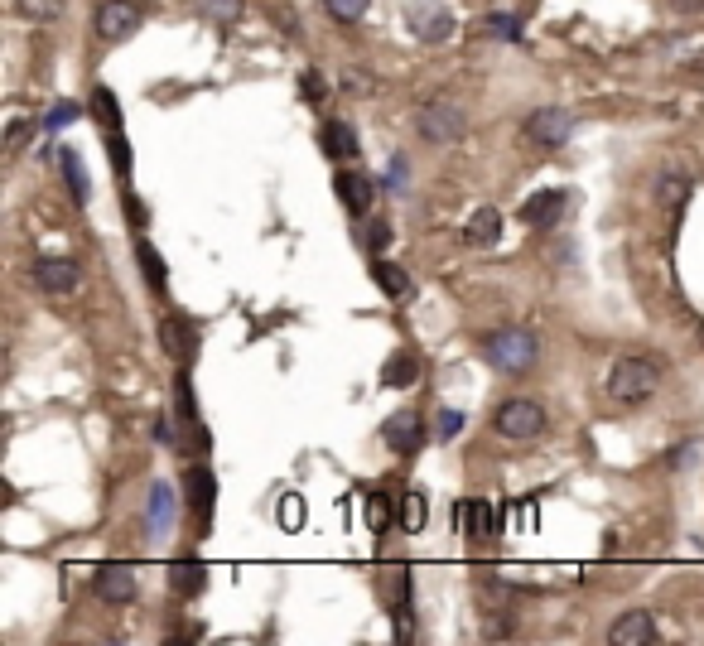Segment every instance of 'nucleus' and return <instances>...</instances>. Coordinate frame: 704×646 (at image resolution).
<instances>
[{"mask_svg": "<svg viewBox=\"0 0 704 646\" xmlns=\"http://www.w3.org/2000/svg\"><path fill=\"white\" fill-rule=\"evenodd\" d=\"M483 352H488V362L497 372L521 377V372L536 367L541 343H536V333H526V328H502V333H488V338H483Z\"/></svg>", "mask_w": 704, "mask_h": 646, "instance_id": "obj_1", "label": "nucleus"}, {"mask_svg": "<svg viewBox=\"0 0 704 646\" xmlns=\"http://www.w3.org/2000/svg\"><path fill=\"white\" fill-rule=\"evenodd\" d=\"M656 381H661V367L651 357H618L608 372V396L618 405H642L656 391Z\"/></svg>", "mask_w": 704, "mask_h": 646, "instance_id": "obj_2", "label": "nucleus"}, {"mask_svg": "<svg viewBox=\"0 0 704 646\" xmlns=\"http://www.w3.org/2000/svg\"><path fill=\"white\" fill-rule=\"evenodd\" d=\"M415 131L425 135V140H434V145H454L468 131V116L454 102H430V107L415 116Z\"/></svg>", "mask_w": 704, "mask_h": 646, "instance_id": "obj_3", "label": "nucleus"}, {"mask_svg": "<svg viewBox=\"0 0 704 646\" xmlns=\"http://www.w3.org/2000/svg\"><path fill=\"white\" fill-rule=\"evenodd\" d=\"M492 425H497V434L502 439H536V434H545V410L536 401H507L497 405V415H492Z\"/></svg>", "mask_w": 704, "mask_h": 646, "instance_id": "obj_4", "label": "nucleus"}, {"mask_svg": "<svg viewBox=\"0 0 704 646\" xmlns=\"http://www.w3.org/2000/svg\"><path fill=\"white\" fill-rule=\"evenodd\" d=\"M140 25H145V10H140L136 0H102V5H97V34H102L107 44L131 39Z\"/></svg>", "mask_w": 704, "mask_h": 646, "instance_id": "obj_5", "label": "nucleus"}, {"mask_svg": "<svg viewBox=\"0 0 704 646\" xmlns=\"http://www.w3.org/2000/svg\"><path fill=\"white\" fill-rule=\"evenodd\" d=\"M569 135H574V116L565 107H541L526 116V140L531 145H541V150H555V145H565Z\"/></svg>", "mask_w": 704, "mask_h": 646, "instance_id": "obj_6", "label": "nucleus"}, {"mask_svg": "<svg viewBox=\"0 0 704 646\" xmlns=\"http://www.w3.org/2000/svg\"><path fill=\"white\" fill-rule=\"evenodd\" d=\"M381 439H386L391 454H401V458L420 454V449H425V420H420L415 410H396V415L381 425Z\"/></svg>", "mask_w": 704, "mask_h": 646, "instance_id": "obj_7", "label": "nucleus"}, {"mask_svg": "<svg viewBox=\"0 0 704 646\" xmlns=\"http://www.w3.org/2000/svg\"><path fill=\"white\" fill-rule=\"evenodd\" d=\"M78 280H82V266L68 261V256H39V261H34V285H39L44 295H73Z\"/></svg>", "mask_w": 704, "mask_h": 646, "instance_id": "obj_8", "label": "nucleus"}, {"mask_svg": "<svg viewBox=\"0 0 704 646\" xmlns=\"http://www.w3.org/2000/svg\"><path fill=\"white\" fill-rule=\"evenodd\" d=\"M333 193H338V203L348 208V217H367L372 213V203H377V184H372L362 169H338Z\"/></svg>", "mask_w": 704, "mask_h": 646, "instance_id": "obj_9", "label": "nucleus"}, {"mask_svg": "<svg viewBox=\"0 0 704 646\" xmlns=\"http://www.w3.org/2000/svg\"><path fill=\"white\" fill-rule=\"evenodd\" d=\"M410 20V34L420 39V44H444L449 34H454V15L439 5V0H425V5H415L406 15Z\"/></svg>", "mask_w": 704, "mask_h": 646, "instance_id": "obj_10", "label": "nucleus"}, {"mask_svg": "<svg viewBox=\"0 0 704 646\" xmlns=\"http://www.w3.org/2000/svg\"><path fill=\"white\" fill-rule=\"evenodd\" d=\"M569 208V193L565 189H545V193H531L526 198V208H521V222L531 227V232H550Z\"/></svg>", "mask_w": 704, "mask_h": 646, "instance_id": "obj_11", "label": "nucleus"}, {"mask_svg": "<svg viewBox=\"0 0 704 646\" xmlns=\"http://www.w3.org/2000/svg\"><path fill=\"white\" fill-rule=\"evenodd\" d=\"M690 193H695V184H690V174H685V169H676V164H671V169L656 179V208L666 213V222H671V227L680 222V213H685V198H690Z\"/></svg>", "mask_w": 704, "mask_h": 646, "instance_id": "obj_12", "label": "nucleus"}, {"mask_svg": "<svg viewBox=\"0 0 704 646\" xmlns=\"http://www.w3.org/2000/svg\"><path fill=\"white\" fill-rule=\"evenodd\" d=\"M160 348L184 367L193 352H198V328H193L189 319H179V314H164L160 319Z\"/></svg>", "mask_w": 704, "mask_h": 646, "instance_id": "obj_13", "label": "nucleus"}, {"mask_svg": "<svg viewBox=\"0 0 704 646\" xmlns=\"http://www.w3.org/2000/svg\"><path fill=\"white\" fill-rule=\"evenodd\" d=\"M454 521H459V531H468L473 540H483L488 531H497L502 521H507V512H497L492 502H459V512H454Z\"/></svg>", "mask_w": 704, "mask_h": 646, "instance_id": "obj_14", "label": "nucleus"}, {"mask_svg": "<svg viewBox=\"0 0 704 646\" xmlns=\"http://www.w3.org/2000/svg\"><path fill=\"white\" fill-rule=\"evenodd\" d=\"M189 502L193 512H198V526H213V507H217V483H213V468H203V463H193L189 468Z\"/></svg>", "mask_w": 704, "mask_h": 646, "instance_id": "obj_15", "label": "nucleus"}, {"mask_svg": "<svg viewBox=\"0 0 704 646\" xmlns=\"http://www.w3.org/2000/svg\"><path fill=\"white\" fill-rule=\"evenodd\" d=\"M97 598H102V603H131V598H136V569L102 565L97 569Z\"/></svg>", "mask_w": 704, "mask_h": 646, "instance_id": "obj_16", "label": "nucleus"}, {"mask_svg": "<svg viewBox=\"0 0 704 646\" xmlns=\"http://www.w3.org/2000/svg\"><path fill=\"white\" fill-rule=\"evenodd\" d=\"M372 280H377V290L386 299H410V295H415V280H410V275L396 266V261H386V256H377V261H372Z\"/></svg>", "mask_w": 704, "mask_h": 646, "instance_id": "obj_17", "label": "nucleus"}, {"mask_svg": "<svg viewBox=\"0 0 704 646\" xmlns=\"http://www.w3.org/2000/svg\"><path fill=\"white\" fill-rule=\"evenodd\" d=\"M608 637L618 646H647V642H656V618L651 613H627V618L613 622Z\"/></svg>", "mask_w": 704, "mask_h": 646, "instance_id": "obj_18", "label": "nucleus"}, {"mask_svg": "<svg viewBox=\"0 0 704 646\" xmlns=\"http://www.w3.org/2000/svg\"><path fill=\"white\" fill-rule=\"evenodd\" d=\"M463 237L473 246H492V242H502V213L492 208V203H483L478 213L468 217V227H463Z\"/></svg>", "mask_w": 704, "mask_h": 646, "instance_id": "obj_19", "label": "nucleus"}, {"mask_svg": "<svg viewBox=\"0 0 704 646\" xmlns=\"http://www.w3.org/2000/svg\"><path fill=\"white\" fill-rule=\"evenodd\" d=\"M415 381H420V362H415V352H391V357H386V367H381V386L401 391V386H415Z\"/></svg>", "mask_w": 704, "mask_h": 646, "instance_id": "obj_20", "label": "nucleus"}, {"mask_svg": "<svg viewBox=\"0 0 704 646\" xmlns=\"http://www.w3.org/2000/svg\"><path fill=\"white\" fill-rule=\"evenodd\" d=\"M324 150L328 160H357V131L348 121H324Z\"/></svg>", "mask_w": 704, "mask_h": 646, "instance_id": "obj_21", "label": "nucleus"}, {"mask_svg": "<svg viewBox=\"0 0 704 646\" xmlns=\"http://www.w3.org/2000/svg\"><path fill=\"white\" fill-rule=\"evenodd\" d=\"M169 584H174V593L193 598V593H203V584H208V569L184 555V560H174V565H169Z\"/></svg>", "mask_w": 704, "mask_h": 646, "instance_id": "obj_22", "label": "nucleus"}, {"mask_svg": "<svg viewBox=\"0 0 704 646\" xmlns=\"http://www.w3.org/2000/svg\"><path fill=\"white\" fill-rule=\"evenodd\" d=\"M58 169H63V179H68L73 198H78V203H87V198H92V179H87V169H82L78 150H58Z\"/></svg>", "mask_w": 704, "mask_h": 646, "instance_id": "obj_23", "label": "nucleus"}, {"mask_svg": "<svg viewBox=\"0 0 704 646\" xmlns=\"http://www.w3.org/2000/svg\"><path fill=\"white\" fill-rule=\"evenodd\" d=\"M136 261H140V270H145V285H150L155 295H164V290H169V275H164L160 251H155L150 242H136Z\"/></svg>", "mask_w": 704, "mask_h": 646, "instance_id": "obj_24", "label": "nucleus"}, {"mask_svg": "<svg viewBox=\"0 0 704 646\" xmlns=\"http://www.w3.org/2000/svg\"><path fill=\"white\" fill-rule=\"evenodd\" d=\"M87 111L97 116V126H102V131H116V126H121V102H116V92H111V87H92Z\"/></svg>", "mask_w": 704, "mask_h": 646, "instance_id": "obj_25", "label": "nucleus"}, {"mask_svg": "<svg viewBox=\"0 0 704 646\" xmlns=\"http://www.w3.org/2000/svg\"><path fill=\"white\" fill-rule=\"evenodd\" d=\"M169 521H174V492H169V483H155V492H150V531L164 536Z\"/></svg>", "mask_w": 704, "mask_h": 646, "instance_id": "obj_26", "label": "nucleus"}, {"mask_svg": "<svg viewBox=\"0 0 704 646\" xmlns=\"http://www.w3.org/2000/svg\"><path fill=\"white\" fill-rule=\"evenodd\" d=\"M425 516H430V507H425V492H406V502H401V526L415 536V531H425Z\"/></svg>", "mask_w": 704, "mask_h": 646, "instance_id": "obj_27", "label": "nucleus"}, {"mask_svg": "<svg viewBox=\"0 0 704 646\" xmlns=\"http://www.w3.org/2000/svg\"><path fill=\"white\" fill-rule=\"evenodd\" d=\"M107 155H111V169H116L121 179H131V145H126L121 126H116V131H107Z\"/></svg>", "mask_w": 704, "mask_h": 646, "instance_id": "obj_28", "label": "nucleus"}, {"mask_svg": "<svg viewBox=\"0 0 704 646\" xmlns=\"http://www.w3.org/2000/svg\"><path fill=\"white\" fill-rule=\"evenodd\" d=\"M362 246H367V251H372V256H381V251H386V246H391V222H367V227H362Z\"/></svg>", "mask_w": 704, "mask_h": 646, "instance_id": "obj_29", "label": "nucleus"}, {"mask_svg": "<svg viewBox=\"0 0 704 646\" xmlns=\"http://www.w3.org/2000/svg\"><path fill=\"white\" fill-rule=\"evenodd\" d=\"M275 521H280L285 531H299V526H304V502H299L295 492H290V497H280V512H275Z\"/></svg>", "mask_w": 704, "mask_h": 646, "instance_id": "obj_30", "label": "nucleus"}, {"mask_svg": "<svg viewBox=\"0 0 704 646\" xmlns=\"http://www.w3.org/2000/svg\"><path fill=\"white\" fill-rule=\"evenodd\" d=\"M203 15L217 20V25H232L242 15V0H203Z\"/></svg>", "mask_w": 704, "mask_h": 646, "instance_id": "obj_31", "label": "nucleus"}, {"mask_svg": "<svg viewBox=\"0 0 704 646\" xmlns=\"http://www.w3.org/2000/svg\"><path fill=\"white\" fill-rule=\"evenodd\" d=\"M324 73H314V68H304V73H299V97H304V102H314V107H319V102H324Z\"/></svg>", "mask_w": 704, "mask_h": 646, "instance_id": "obj_32", "label": "nucleus"}, {"mask_svg": "<svg viewBox=\"0 0 704 646\" xmlns=\"http://www.w3.org/2000/svg\"><path fill=\"white\" fill-rule=\"evenodd\" d=\"M328 15L333 20H343V25H352V20H362L367 15V0H324Z\"/></svg>", "mask_w": 704, "mask_h": 646, "instance_id": "obj_33", "label": "nucleus"}, {"mask_svg": "<svg viewBox=\"0 0 704 646\" xmlns=\"http://www.w3.org/2000/svg\"><path fill=\"white\" fill-rule=\"evenodd\" d=\"M459 430H463V410H439L434 415V434L449 444V439H459Z\"/></svg>", "mask_w": 704, "mask_h": 646, "instance_id": "obj_34", "label": "nucleus"}, {"mask_svg": "<svg viewBox=\"0 0 704 646\" xmlns=\"http://www.w3.org/2000/svg\"><path fill=\"white\" fill-rule=\"evenodd\" d=\"M58 5H63V0H20V15H25V20H54Z\"/></svg>", "mask_w": 704, "mask_h": 646, "instance_id": "obj_35", "label": "nucleus"}, {"mask_svg": "<svg viewBox=\"0 0 704 646\" xmlns=\"http://www.w3.org/2000/svg\"><path fill=\"white\" fill-rule=\"evenodd\" d=\"M68 121H78V102H58V107L44 116V131H63Z\"/></svg>", "mask_w": 704, "mask_h": 646, "instance_id": "obj_36", "label": "nucleus"}, {"mask_svg": "<svg viewBox=\"0 0 704 646\" xmlns=\"http://www.w3.org/2000/svg\"><path fill=\"white\" fill-rule=\"evenodd\" d=\"M367 521H372V531H386V526H391V502H386L381 492L367 502Z\"/></svg>", "mask_w": 704, "mask_h": 646, "instance_id": "obj_37", "label": "nucleus"}, {"mask_svg": "<svg viewBox=\"0 0 704 646\" xmlns=\"http://www.w3.org/2000/svg\"><path fill=\"white\" fill-rule=\"evenodd\" d=\"M488 29H492V34H502V39H521V25H516L512 15H492Z\"/></svg>", "mask_w": 704, "mask_h": 646, "instance_id": "obj_38", "label": "nucleus"}, {"mask_svg": "<svg viewBox=\"0 0 704 646\" xmlns=\"http://www.w3.org/2000/svg\"><path fill=\"white\" fill-rule=\"evenodd\" d=\"M29 131H34V121H15V126H10V135H5V150L15 155V150L29 140Z\"/></svg>", "mask_w": 704, "mask_h": 646, "instance_id": "obj_39", "label": "nucleus"}, {"mask_svg": "<svg viewBox=\"0 0 704 646\" xmlns=\"http://www.w3.org/2000/svg\"><path fill=\"white\" fill-rule=\"evenodd\" d=\"M126 217H131V222H145V203H140V193H126Z\"/></svg>", "mask_w": 704, "mask_h": 646, "instance_id": "obj_40", "label": "nucleus"}, {"mask_svg": "<svg viewBox=\"0 0 704 646\" xmlns=\"http://www.w3.org/2000/svg\"><path fill=\"white\" fill-rule=\"evenodd\" d=\"M690 458H695V449H690V444H685V449H676V454H671V468H685V463H690Z\"/></svg>", "mask_w": 704, "mask_h": 646, "instance_id": "obj_41", "label": "nucleus"}, {"mask_svg": "<svg viewBox=\"0 0 704 646\" xmlns=\"http://www.w3.org/2000/svg\"><path fill=\"white\" fill-rule=\"evenodd\" d=\"M676 10H704V0H676Z\"/></svg>", "mask_w": 704, "mask_h": 646, "instance_id": "obj_42", "label": "nucleus"}, {"mask_svg": "<svg viewBox=\"0 0 704 646\" xmlns=\"http://www.w3.org/2000/svg\"><path fill=\"white\" fill-rule=\"evenodd\" d=\"M695 343L704 348V319H695Z\"/></svg>", "mask_w": 704, "mask_h": 646, "instance_id": "obj_43", "label": "nucleus"}]
</instances>
